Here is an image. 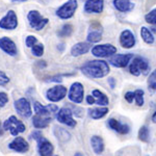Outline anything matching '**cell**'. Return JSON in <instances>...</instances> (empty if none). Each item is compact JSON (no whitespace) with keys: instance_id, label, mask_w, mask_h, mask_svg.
Wrapping results in <instances>:
<instances>
[{"instance_id":"cell-1","label":"cell","mask_w":156,"mask_h":156,"mask_svg":"<svg viewBox=\"0 0 156 156\" xmlns=\"http://www.w3.org/2000/svg\"><path fill=\"white\" fill-rule=\"evenodd\" d=\"M81 71L87 77L102 78L109 73V66L104 60L95 59L85 62L81 67Z\"/></svg>"},{"instance_id":"cell-2","label":"cell","mask_w":156,"mask_h":156,"mask_svg":"<svg viewBox=\"0 0 156 156\" xmlns=\"http://www.w3.org/2000/svg\"><path fill=\"white\" fill-rule=\"evenodd\" d=\"M129 71L133 76H140L142 73H147L149 71V64L148 60L143 57H134L130 64Z\"/></svg>"},{"instance_id":"cell-3","label":"cell","mask_w":156,"mask_h":156,"mask_svg":"<svg viewBox=\"0 0 156 156\" xmlns=\"http://www.w3.org/2000/svg\"><path fill=\"white\" fill-rule=\"evenodd\" d=\"M3 127L5 130H9L12 133V135H14V136H17L18 133H20V132H24L25 129H26L25 125L20 120L17 119L15 115L9 117V119L4 122Z\"/></svg>"},{"instance_id":"cell-4","label":"cell","mask_w":156,"mask_h":156,"mask_svg":"<svg viewBox=\"0 0 156 156\" xmlns=\"http://www.w3.org/2000/svg\"><path fill=\"white\" fill-rule=\"evenodd\" d=\"M77 6V0H69L57 9L56 15L60 19H70L71 17L74 16Z\"/></svg>"},{"instance_id":"cell-5","label":"cell","mask_w":156,"mask_h":156,"mask_svg":"<svg viewBox=\"0 0 156 156\" xmlns=\"http://www.w3.org/2000/svg\"><path fill=\"white\" fill-rule=\"evenodd\" d=\"M28 22L30 26L36 30H41L46 26V24L48 23L49 20L47 18H43L42 15L40 14L37 11H31L28 12V16H27Z\"/></svg>"},{"instance_id":"cell-6","label":"cell","mask_w":156,"mask_h":156,"mask_svg":"<svg viewBox=\"0 0 156 156\" xmlns=\"http://www.w3.org/2000/svg\"><path fill=\"white\" fill-rule=\"evenodd\" d=\"M56 119L59 123L70 127L76 126V121L73 119V112L68 107H62L57 112Z\"/></svg>"},{"instance_id":"cell-7","label":"cell","mask_w":156,"mask_h":156,"mask_svg":"<svg viewBox=\"0 0 156 156\" xmlns=\"http://www.w3.org/2000/svg\"><path fill=\"white\" fill-rule=\"evenodd\" d=\"M84 95V89L83 85L80 82H74L71 87H70L69 94H68V98L74 103H81L83 100Z\"/></svg>"},{"instance_id":"cell-8","label":"cell","mask_w":156,"mask_h":156,"mask_svg":"<svg viewBox=\"0 0 156 156\" xmlns=\"http://www.w3.org/2000/svg\"><path fill=\"white\" fill-rule=\"evenodd\" d=\"M117 52V48L112 44L97 45L92 49V54L96 57H108Z\"/></svg>"},{"instance_id":"cell-9","label":"cell","mask_w":156,"mask_h":156,"mask_svg":"<svg viewBox=\"0 0 156 156\" xmlns=\"http://www.w3.org/2000/svg\"><path fill=\"white\" fill-rule=\"evenodd\" d=\"M67 95V87L64 85H55L47 90V99L51 102H57L62 100Z\"/></svg>"},{"instance_id":"cell-10","label":"cell","mask_w":156,"mask_h":156,"mask_svg":"<svg viewBox=\"0 0 156 156\" xmlns=\"http://www.w3.org/2000/svg\"><path fill=\"white\" fill-rule=\"evenodd\" d=\"M18 26V18L14 11H9L6 15L0 20V27L3 29L12 30Z\"/></svg>"},{"instance_id":"cell-11","label":"cell","mask_w":156,"mask_h":156,"mask_svg":"<svg viewBox=\"0 0 156 156\" xmlns=\"http://www.w3.org/2000/svg\"><path fill=\"white\" fill-rule=\"evenodd\" d=\"M37 142V151L39 154L42 156H50L53 154V146L47 138H45L41 134L36 138Z\"/></svg>"},{"instance_id":"cell-12","label":"cell","mask_w":156,"mask_h":156,"mask_svg":"<svg viewBox=\"0 0 156 156\" xmlns=\"http://www.w3.org/2000/svg\"><path fill=\"white\" fill-rule=\"evenodd\" d=\"M15 108H16L17 112L22 115L23 118H29L32 115L31 106H30L29 102L27 101L25 98H21V99L17 100L15 102Z\"/></svg>"},{"instance_id":"cell-13","label":"cell","mask_w":156,"mask_h":156,"mask_svg":"<svg viewBox=\"0 0 156 156\" xmlns=\"http://www.w3.org/2000/svg\"><path fill=\"white\" fill-rule=\"evenodd\" d=\"M133 55L131 53L127 54H115L109 58V62L112 66L115 68H125L128 65V62L132 59Z\"/></svg>"},{"instance_id":"cell-14","label":"cell","mask_w":156,"mask_h":156,"mask_svg":"<svg viewBox=\"0 0 156 156\" xmlns=\"http://www.w3.org/2000/svg\"><path fill=\"white\" fill-rule=\"evenodd\" d=\"M120 44L123 48L130 49L135 44V37L129 29H125L120 34Z\"/></svg>"},{"instance_id":"cell-15","label":"cell","mask_w":156,"mask_h":156,"mask_svg":"<svg viewBox=\"0 0 156 156\" xmlns=\"http://www.w3.org/2000/svg\"><path fill=\"white\" fill-rule=\"evenodd\" d=\"M104 7V0H87L84 4V12H95L100 14Z\"/></svg>"},{"instance_id":"cell-16","label":"cell","mask_w":156,"mask_h":156,"mask_svg":"<svg viewBox=\"0 0 156 156\" xmlns=\"http://www.w3.org/2000/svg\"><path fill=\"white\" fill-rule=\"evenodd\" d=\"M0 48L3 50L5 53L12 55L17 54V47H16V44L12 41L9 37H0Z\"/></svg>"},{"instance_id":"cell-17","label":"cell","mask_w":156,"mask_h":156,"mask_svg":"<svg viewBox=\"0 0 156 156\" xmlns=\"http://www.w3.org/2000/svg\"><path fill=\"white\" fill-rule=\"evenodd\" d=\"M9 148L14 151H16V152L25 153L28 151L29 146H28V143H27L23 137L17 136L11 144L9 145Z\"/></svg>"},{"instance_id":"cell-18","label":"cell","mask_w":156,"mask_h":156,"mask_svg":"<svg viewBox=\"0 0 156 156\" xmlns=\"http://www.w3.org/2000/svg\"><path fill=\"white\" fill-rule=\"evenodd\" d=\"M90 44L85 42H80L75 44L71 49V54L73 56H80L82 54H85L90 51Z\"/></svg>"},{"instance_id":"cell-19","label":"cell","mask_w":156,"mask_h":156,"mask_svg":"<svg viewBox=\"0 0 156 156\" xmlns=\"http://www.w3.org/2000/svg\"><path fill=\"white\" fill-rule=\"evenodd\" d=\"M108 126L112 128L115 131L121 133V134H126L129 132V126L126 124H121L119 121L115 119H109L108 120Z\"/></svg>"},{"instance_id":"cell-20","label":"cell","mask_w":156,"mask_h":156,"mask_svg":"<svg viewBox=\"0 0 156 156\" xmlns=\"http://www.w3.org/2000/svg\"><path fill=\"white\" fill-rule=\"evenodd\" d=\"M114 5L118 11L123 12H130L134 9V3L130 0H114Z\"/></svg>"},{"instance_id":"cell-21","label":"cell","mask_w":156,"mask_h":156,"mask_svg":"<svg viewBox=\"0 0 156 156\" xmlns=\"http://www.w3.org/2000/svg\"><path fill=\"white\" fill-rule=\"evenodd\" d=\"M52 117H44V115H36L32 118V123H34V126L40 129V128H45L51 123Z\"/></svg>"},{"instance_id":"cell-22","label":"cell","mask_w":156,"mask_h":156,"mask_svg":"<svg viewBox=\"0 0 156 156\" xmlns=\"http://www.w3.org/2000/svg\"><path fill=\"white\" fill-rule=\"evenodd\" d=\"M90 145H92L93 150L96 154H100L104 150V143H103L102 137L97 136V135L90 138Z\"/></svg>"},{"instance_id":"cell-23","label":"cell","mask_w":156,"mask_h":156,"mask_svg":"<svg viewBox=\"0 0 156 156\" xmlns=\"http://www.w3.org/2000/svg\"><path fill=\"white\" fill-rule=\"evenodd\" d=\"M92 95H93V97L95 98V102H96L98 105H100V106H105V105H107L108 103H109V100H108L106 95H105L104 93L100 92L99 90H94Z\"/></svg>"},{"instance_id":"cell-24","label":"cell","mask_w":156,"mask_h":156,"mask_svg":"<svg viewBox=\"0 0 156 156\" xmlns=\"http://www.w3.org/2000/svg\"><path fill=\"white\" fill-rule=\"evenodd\" d=\"M90 115L95 120L101 119V118L104 117L105 115L108 112V108L107 107H97L94 108V109H90L89 110Z\"/></svg>"},{"instance_id":"cell-25","label":"cell","mask_w":156,"mask_h":156,"mask_svg":"<svg viewBox=\"0 0 156 156\" xmlns=\"http://www.w3.org/2000/svg\"><path fill=\"white\" fill-rule=\"evenodd\" d=\"M140 37H142L144 42L147 43V44L152 45L153 43H154V37H153L152 32L150 31V29L147 28V27L143 26L142 28H140Z\"/></svg>"},{"instance_id":"cell-26","label":"cell","mask_w":156,"mask_h":156,"mask_svg":"<svg viewBox=\"0 0 156 156\" xmlns=\"http://www.w3.org/2000/svg\"><path fill=\"white\" fill-rule=\"evenodd\" d=\"M102 39V30L90 29V34H87V41L89 43H98Z\"/></svg>"},{"instance_id":"cell-27","label":"cell","mask_w":156,"mask_h":156,"mask_svg":"<svg viewBox=\"0 0 156 156\" xmlns=\"http://www.w3.org/2000/svg\"><path fill=\"white\" fill-rule=\"evenodd\" d=\"M55 134H56L57 138H58L59 140H62V142H67V140H69L70 137H71L70 133L68 132L67 130H65L64 128H56V129H55Z\"/></svg>"},{"instance_id":"cell-28","label":"cell","mask_w":156,"mask_h":156,"mask_svg":"<svg viewBox=\"0 0 156 156\" xmlns=\"http://www.w3.org/2000/svg\"><path fill=\"white\" fill-rule=\"evenodd\" d=\"M73 32V26L70 24H67V25H64L62 28L59 30L58 32V36L59 37H70Z\"/></svg>"},{"instance_id":"cell-29","label":"cell","mask_w":156,"mask_h":156,"mask_svg":"<svg viewBox=\"0 0 156 156\" xmlns=\"http://www.w3.org/2000/svg\"><path fill=\"white\" fill-rule=\"evenodd\" d=\"M134 100L136 102V105L143 106L144 105V90H136L134 92Z\"/></svg>"},{"instance_id":"cell-30","label":"cell","mask_w":156,"mask_h":156,"mask_svg":"<svg viewBox=\"0 0 156 156\" xmlns=\"http://www.w3.org/2000/svg\"><path fill=\"white\" fill-rule=\"evenodd\" d=\"M138 138H140L142 142H148V138H149V129L147 126H142L138 131Z\"/></svg>"},{"instance_id":"cell-31","label":"cell","mask_w":156,"mask_h":156,"mask_svg":"<svg viewBox=\"0 0 156 156\" xmlns=\"http://www.w3.org/2000/svg\"><path fill=\"white\" fill-rule=\"evenodd\" d=\"M145 20L147 23L156 25V9H153V11H151L150 12H148L145 17Z\"/></svg>"},{"instance_id":"cell-32","label":"cell","mask_w":156,"mask_h":156,"mask_svg":"<svg viewBox=\"0 0 156 156\" xmlns=\"http://www.w3.org/2000/svg\"><path fill=\"white\" fill-rule=\"evenodd\" d=\"M148 87L151 90H156V69L151 73L148 78Z\"/></svg>"},{"instance_id":"cell-33","label":"cell","mask_w":156,"mask_h":156,"mask_svg":"<svg viewBox=\"0 0 156 156\" xmlns=\"http://www.w3.org/2000/svg\"><path fill=\"white\" fill-rule=\"evenodd\" d=\"M44 53V46L42 44L39 45H34L32 46V54L36 56H42Z\"/></svg>"},{"instance_id":"cell-34","label":"cell","mask_w":156,"mask_h":156,"mask_svg":"<svg viewBox=\"0 0 156 156\" xmlns=\"http://www.w3.org/2000/svg\"><path fill=\"white\" fill-rule=\"evenodd\" d=\"M9 102V96L5 93H0V108H2Z\"/></svg>"},{"instance_id":"cell-35","label":"cell","mask_w":156,"mask_h":156,"mask_svg":"<svg viewBox=\"0 0 156 156\" xmlns=\"http://www.w3.org/2000/svg\"><path fill=\"white\" fill-rule=\"evenodd\" d=\"M37 42V37H34V36H28L26 37V41H25V43H26V46L27 47H32L34 44Z\"/></svg>"},{"instance_id":"cell-36","label":"cell","mask_w":156,"mask_h":156,"mask_svg":"<svg viewBox=\"0 0 156 156\" xmlns=\"http://www.w3.org/2000/svg\"><path fill=\"white\" fill-rule=\"evenodd\" d=\"M9 79L2 71H0V87L1 85H5L6 83H9Z\"/></svg>"},{"instance_id":"cell-37","label":"cell","mask_w":156,"mask_h":156,"mask_svg":"<svg viewBox=\"0 0 156 156\" xmlns=\"http://www.w3.org/2000/svg\"><path fill=\"white\" fill-rule=\"evenodd\" d=\"M125 99L128 103H132L134 100V92H127L125 94Z\"/></svg>"},{"instance_id":"cell-38","label":"cell","mask_w":156,"mask_h":156,"mask_svg":"<svg viewBox=\"0 0 156 156\" xmlns=\"http://www.w3.org/2000/svg\"><path fill=\"white\" fill-rule=\"evenodd\" d=\"M87 102L89 103V104H94L95 103V98L93 97V95H90V96H87Z\"/></svg>"},{"instance_id":"cell-39","label":"cell","mask_w":156,"mask_h":156,"mask_svg":"<svg viewBox=\"0 0 156 156\" xmlns=\"http://www.w3.org/2000/svg\"><path fill=\"white\" fill-rule=\"evenodd\" d=\"M108 81H109V83H110V87H112V89H114V87H115V80H114V78H109V79H108Z\"/></svg>"},{"instance_id":"cell-40","label":"cell","mask_w":156,"mask_h":156,"mask_svg":"<svg viewBox=\"0 0 156 156\" xmlns=\"http://www.w3.org/2000/svg\"><path fill=\"white\" fill-rule=\"evenodd\" d=\"M152 122L153 123H155L156 124V110H155V112L153 114V115H152Z\"/></svg>"},{"instance_id":"cell-41","label":"cell","mask_w":156,"mask_h":156,"mask_svg":"<svg viewBox=\"0 0 156 156\" xmlns=\"http://www.w3.org/2000/svg\"><path fill=\"white\" fill-rule=\"evenodd\" d=\"M15 2H23V1H26V0H12Z\"/></svg>"},{"instance_id":"cell-42","label":"cell","mask_w":156,"mask_h":156,"mask_svg":"<svg viewBox=\"0 0 156 156\" xmlns=\"http://www.w3.org/2000/svg\"><path fill=\"white\" fill-rule=\"evenodd\" d=\"M2 134V131H1V130H0V135H1Z\"/></svg>"}]
</instances>
